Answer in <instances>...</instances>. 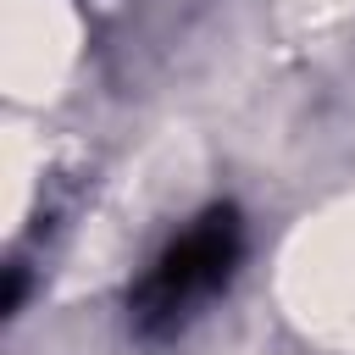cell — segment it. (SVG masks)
Returning <instances> with one entry per match:
<instances>
[{
	"instance_id": "obj_1",
	"label": "cell",
	"mask_w": 355,
	"mask_h": 355,
	"mask_svg": "<svg viewBox=\"0 0 355 355\" xmlns=\"http://www.w3.org/2000/svg\"><path fill=\"white\" fill-rule=\"evenodd\" d=\"M239 250H244V227H239V211L233 205H211L189 233H178L155 266L144 272V283L133 288V327L139 333H172L200 300H211L233 266H239Z\"/></svg>"
}]
</instances>
